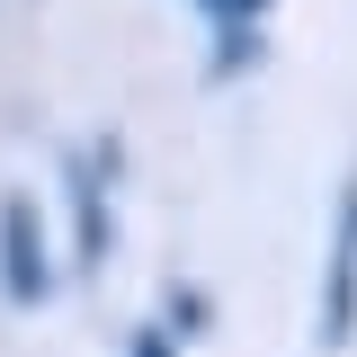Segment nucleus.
Returning <instances> with one entry per match:
<instances>
[{
	"mask_svg": "<svg viewBox=\"0 0 357 357\" xmlns=\"http://www.w3.org/2000/svg\"><path fill=\"white\" fill-rule=\"evenodd\" d=\"M312 340L349 349L357 340V170L331 197V241H321V304H312Z\"/></svg>",
	"mask_w": 357,
	"mask_h": 357,
	"instance_id": "1",
	"label": "nucleus"
},
{
	"mask_svg": "<svg viewBox=\"0 0 357 357\" xmlns=\"http://www.w3.org/2000/svg\"><path fill=\"white\" fill-rule=\"evenodd\" d=\"M0 295L9 304H45L54 295V241H45V215L27 188L0 197Z\"/></svg>",
	"mask_w": 357,
	"mask_h": 357,
	"instance_id": "2",
	"label": "nucleus"
},
{
	"mask_svg": "<svg viewBox=\"0 0 357 357\" xmlns=\"http://www.w3.org/2000/svg\"><path fill=\"white\" fill-rule=\"evenodd\" d=\"M107 170H116V143H98V152H72V161H63V197H72V268H107V241H116Z\"/></svg>",
	"mask_w": 357,
	"mask_h": 357,
	"instance_id": "3",
	"label": "nucleus"
},
{
	"mask_svg": "<svg viewBox=\"0 0 357 357\" xmlns=\"http://www.w3.org/2000/svg\"><path fill=\"white\" fill-rule=\"evenodd\" d=\"M161 331H170V340H206V331H215V295L188 286V277H170V286H161Z\"/></svg>",
	"mask_w": 357,
	"mask_h": 357,
	"instance_id": "4",
	"label": "nucleus"
},
{
	"mask_svg": "<svg viewBox=\"0 0 357 357\" xmlns=\"http://www.w3.org/2000/svg\"><path fill=\"white\" fill-rule=\"evenodd\" d=\"M250 63H259V27H250V18H215V63H206V72H215V81H241Z\"/></svg>",
	"mask_w": 357,
	"mask_h": 357,
	"instance_id": "5",
	"label": "nucleus"
},
{
	"mask_svg": "<svg viewBox=\"0 0 357 357\" xmlns=\"http://www.w3.org/2000/svg\"><path fill=\"white\" fill-rule=\"evenodd\" d=\"M126 357H178V340L161 331V321H134V331H126Z\"/></svg>",
	"mask_w": 357,
	"mask_h": 357,
	"instance_id": "6",
	"label": "nucleus"
},
{
	"mask_svg": "<svg viewBox=\"0 0 357 357\" xmlns=\"http://www.w3.org/2000/svg\"><path fill=\"white\" fill-rule=\"evenodd\" d=\"M223 18H250V27H259V18H268V0H223Z\"/></svg>",
	"mask_w": 357,
	"mask_h": 357,
	"instance_id": "7",
	"label": "nucleus"
},
{
	"mask_svg": "<svg viewBox=\"0 0 357 357\" xmlns=\"http://www.w3.org/2000/svg\"><path fill=\"white\" fill-rule=\"evenodd\" d=\"M197 9H206V18H223V0H197Z\"/></svg>",
	"mask_w": 357,
	"mask_h": 357,
	"instance_id": "8",
	"label": "nucleus"
}]
</instances>
